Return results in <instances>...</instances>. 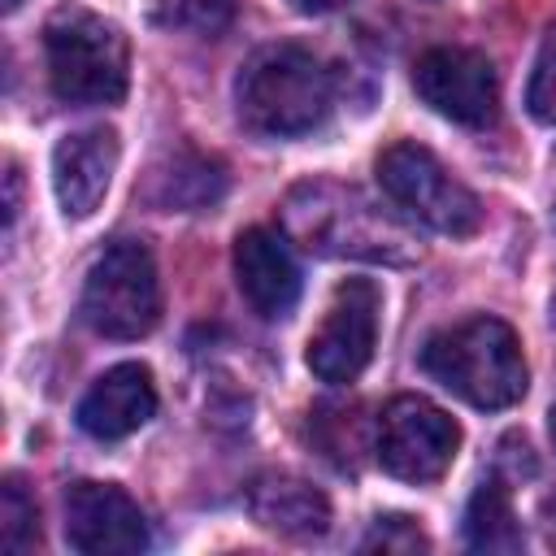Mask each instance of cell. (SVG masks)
<instances>
[{
	"label": "cell",
	"mask_w": 556,
	"mask_h": 556,
	"mask_svg": "<svg viewBox=\"0 0 556 556\" xmlns=\"http://www.w3.org/2000/svg\"><path fill=\"white\" fill-rule=\"evenodd\" d=\"M421 369L473 408H508L530 387V369L513 326L486 313L430 334L421 348Z\"/></svg>",
	"instance_id": "cell-1"
},
{
	"label": "cell",
	"mask_w": 556,
	"mask_h": 556,
	"mask_svg": "<svg viewBox=\"0 0 556 556\" xmlns=\"http://www.w3.org/2000/svg\"><path fill=\"white\" fill-rule=\"evenodd\" d=\"M239 122L265 139L308 135L330 113V74L300 43H269L239 70Z\"/></svg>",
	"instance_id": "cell-2"
},
{
	"label": "cell",
	"mask_w": 556,
	"mask_h": 556,
	"mask_svg": "<svg viewBox=\"0 0 556 556\" xmlns=\"http://www.w3.org/2000/svg\"><path fill=\"white\" fill-rule=\"evenodd\" d=\"M48 83L65 104H117L130 83V48L122 26L100 13L70 9L43 26Z\"/></svg>",
	"instance_id": "cell-3"
},
{
	"label": "cell",
	"mask_w": 556,
	"mask_h": 556,
	"mask_svg": "<svg viewBox=\"0 0 556 556\" xmlns=\"http://www.w3.org/2000/svg\"><path fill=\"white\" fill-rule=\"evenodd\" d=\"M287 230L326 256H369V261H404V230L382 217L356 187L339 182H304L287 200Z\"/></svg>",
	"instance_id": "cell-4"
},
{
	"label": "cell",
	"mask_w": 556,
	"mask_h": 556,
	"mask_svg": "<svg viewBox=\"0 0 556 556\" xmlns=\"http://www.w3.org/2000/svg\"><path fill=\"white\" fill-rule=\"evenodd\" d=\"M378 187L382 195L408 213L413 222L439 230V235H452V239H465L482 226V204L478 195L421 143H391L382 148L378 156Z\"/></svg>",
	"instance_id": "cell-5"
},
{
	"label": "cell",
	"mask_w": 556,
	"mask_h": 556,
	"mask_svg": "<svg viewBox=\"0 0 556 556\" xmlns=\"http://www.w3.org/2000/svg\"><path fill=\"white\" fill-rule=\"evenodd\" d=\"M83 321L104 339H143L161 321V278L148 243H109L83 282Z\"/></svg>",
	"instance_id": "cell-6"
},
{
	"label": "cell",
	"mask_w": 556,
	"mask_h": 556,
	"mask_svg": "<svg viewBox=\"0 0 556 556\" xmlns=\"http://www.w3.org/2000/svg\"><path fill=\"white\" fill-rule=\"evenodd\" d=\"M460 452V426L426 395H395L374 421V456L400 482H434Z\"/></svg>",
	"instance_id": "cell-7"
},
{
	"label": "cell",
	"mask_w": 556,
	"mask_h": 556,
	"mask_svg": "<svg viewBox=\"0 0 556 556\" xmlns=\"http://www.w3.org/2000/svg\"><path fill=\"white\" fill-rule=\"evenodd\" d=\"M378 313H382V291L369 278L339 282L317 334L308 339V369L330 387L356 382L378 343Z\"/></svg>",
	"instance_id": "cell-8"
},
{
	"label": "cell",
	"mask_w": 556,
	"mask_h": 556,
	"mask_svg": "<svg viewBox=\"0 0 556 556\" xmlns=\"http://www.w3.org/2000/svg\"><path fill=\"white\" fill-rule=\"evenodd\" d=\"M417 96L447 122L460 126H486L500 104L495 70L473 48H430L413 65Z\"/></svg>",
	"instance_id": "cell-9"
},
{
	"label": "cell",
	"mask_w": 556,
	"mask_h": 556,
	"mask_svg": "<svg viewBox=\"0 0 556 556\" xmlns=\"http://www.w3.org/2000/svg\"><path fill=\"white\" fill-rule=\"evenodd\" d=\"M65 543L83 556H135L148 547V517L113 482H74L65 491Z\"/></svg>",
	"instance_id": "cell-10"
},
{
	"label": "cell",
	"mask_w": 556,
	"mask_h": 556,
	"mask_svg": "<svg viewBox=\"0 0 556 556\" xmlns=\"http://www.w3.org/2000/svg\"><path fill=\"white\" fill-rule=\"evenodd\" d=\"M235 282L256 317L278 321L300 300V269L291 261V248L269 226H248L235 239Z\"/></svg>",
	"instance_id": "cell-11"
},
{
	"label": "cell",
	"mask_w": 556,
	"mask_h": 556,
	"mask_svg": "<svg viewBox=\"0 0 556 556\" xmlns=\"http://www.w3.org/2000/svg\"><path fill=\"white\" fill-rule=\"evenodd\" d=\"M117 135L109 126H87L52 148V187L65 217H91L117 169Z\"/></svg>",
	"instance_id": "cell-12"
},
{
	"label": "cell",
	"mask_w": 556,
	"mask_h": 556,
	"mask_svg": "<svg viewBox=\"0 0 556 556\" xmlns=\"http://www.w3.org/2000/svg\"><path fill=\"white\" fill-rule=\"evenodd\" d=\"M152 413H156V387H152L148 365L139 361L104 369L78 400V426L104 443L135 434Z\"/></svg>",
	"instance_id": "cell-13"
},
{
	"label": "cell",
	"mask_w": 556,
	"mask_h": 556,
	"mask_svg": "<svg viewBox=\"0 0 556 556\" xmlns=\"http://www.w3.org/2000/svg\"><path fill=\"white\" fill-rule=\"evenodd\" d=\"M248 513L256 526L287 534V539H313V534H326V526H330V500L313 482H304L295 473H278V469L252 478Z\"/></svg>",
	"instance_id": "cell-14"
},
{
	"label": "cell",
	"mask_w": 556,
	"mask_h": 556,
	"mask_svg": "<svg viewBox=\"0 0 556 556\" xmlns=\"http://www.w3.org/2000/svg\"><path fill=\"white\" fill-rule=\"evenodd\" d=\"M465 543L473 552H521L526 534L513 513V495L500 478H486L465 504Z\"/></svg>",
	"instance_id": "cell-15"
},
{
	"label": "cell",
	"mask_w": 556,
	"mask_h": 556,
	"mask_svg": "<svg viewBox=\"0 0 556 556\" xmlns=\"http://www.w3.org/2000/svg\"><path fill=\"white\" fill-rule=\"evenodd\" d=\"M156 204L161 208H204L222 195L226 178L213 161H200V156H187V161H174V174H156Z\"/></svg>",
	"instance_id": "cell-16"
},
{
	"label": "cell",
	"mask_w": 556,
	"mask_h": 556,
	"mask_svg": "<svg viewBox=\"0 0 556 556\" xmlns=\"http://www.w3.org/2000/svg\"><path fill=\"white\" fill-rule=\"evenodd\" d=\"M0 543H4V552H26L39 543V508L26 495L17 473H9L4 491H0Z\"/></svg>",
	"instance_id": "cell-17"
},
{
	"label": "cell",
	"mask_w": 556,
	"mask_h": 556,
	"mask_svg": "<svg viewBox=\"0 0 556 556\" xmlns=\"http://www.w3.org/2000/svg\"><path fill=\"white\" fill-rule=\"evenodd\" d=\"M526 104L539 122L556 126V35L543 43L539 61H534V74H530V87H526Z\"/></svg>",
	"instance_id": "cell-18"
},
{
	"label": "cell",
	"mask_w": 556,
	"mask_h": 556,
	"mask_svg": "<svg viewBox=\"0 0 556 556\" xmlns=\"http://www.w3.org/2000/svg\"><path fill=\"white\" fill-rule=\"evenodd\" d=\"M365 547L374 552V547H382V552H426L430 547V539L417 530V521H408V517H378V526H374V534L365 539Z\"/></svg>",
	"instance_id": "cell-19"
},
{
	"label": "cell",
	"mask_w": 556,
	"mask_h": 556,
	"mask_svg": "<svg viewBox=\"0 0 556 556\" xmlns=\"http://www.w3.org/2000/svg\"><path fill=\"white\" fill-rule=\"evenodd\" d=\"M235 13H239V0H182V17L204 35L226 30L235 22Z\"/></svg>",
	"instance_id": "cell-20"
},
{
	"label": "cell",
	"mask_w": 556,
	"mask_h": 556,
	"mask_svg": "<svg viewBox=\"0 0 556 556\" xmlns=\"http://www.w3.org/2000/svg\"><path fill=\"white\" fill-rule=\"evenodd\" d=\"M300 13H334V9H343L348 0H291Z\"/></svg>",
	"instance_id": "cell-21"
},
{
	"label": "cell",
	"mask_w": 556,
	"mask_h": 556,
	"mask_svg": "<svg viewBox=\"0 0 556 556\" xmlns=\"http://www.w3.org/2000/svg\"><path fill=\"white\" fill-rule=\"evenodd\" d=\"M547 430H552V443H556V404H552V413H547Z\"/></svg>",
	"instance_id": "cell-22"
},
{
	"label": "cell",
	"mask_w": 556,
	"mask_h": 556,
	"mask_svg": "<svg viewBox=\"0 0 556 556\" xmlns=\"http://www.w3.org/2000/svg\"><path fill=\"white\" fill-rule=\"evenodd\" d=\"M17 4H22V0H4V13H13V9H17Z\"/></svg>",
	"instance_id": "cell-23"
}]
</instances>
